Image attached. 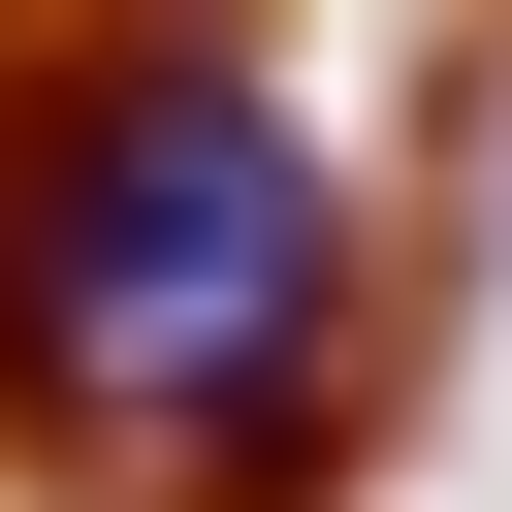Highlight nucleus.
I'll return each mask as SVG.
<instances>
[{
	"label": "nucleus",
	"instance_id": "obj_1",
	"mask_svg": "<svg viewBox=\"0 0 512 512\" xmlns=\"http://www.w3.org/2000/svg\"><path fill=\"white\" fill-rule=\"evenodd\" d=\"M416 384V192L320 96V0H32L0 32V480L320 512Z\"/></svg>",
	"mask_w": 512,
	"mask_h": 512
}]
</instances>
